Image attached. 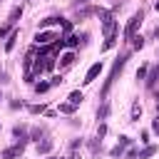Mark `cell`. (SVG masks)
Wrapping results in <instances>:
<instances>
[{"mask_svg": "<svg viewBox=\"0 0 159 159\" xmlns=\"http://www.w3.org/2000/svg\"><path fill=\"white\" fill-rule=\"evenodd\" d=\"M132 47H134V50H142V47H144V37H142V35H134V37H132Z\"/></svg>", "mask_w": 159, "mask_h": 159, "instance_id": "obj_19", "label": "cell"}, {"mask_svg": "<svg viewBox=\"0 0 159 159\" xmlns=\"http://www.w3.org/2000/svg\"><path fill=\"white\" fill-rule=\"evenodd\" d=\"M12 134L20 139V144H22V142H27V129H25V127H15V129H12Z\"/></svg>", "mask_w": 159, "mask_h": 159, "instance_id": "obj_15", "label": "cell"}, {"mask_svg": "<svg viewBox=\"0 0 159 159\" xmlns=\"http://www.w3.org/2000/svg\"><path fill=\"white\" fill-rule=\"evenodd\" d=\"M157 152H159V149H157L154 144H149V147H144V149L139 152V159H147V157H154Z\"/></svg>", "mask_w": 159, "mask_h": 159, "instance_id": "obj_13", "label": "cell"}, {"mask_svg": "<svg viewBox=\"0 0 159 159\" xmlns=\"http://www.w3.org/2000/svg\"><path fill=\"white\" fill-rule=\"evenodd\" d=\"M152 129H154V132H157V134H159V117H157V119H154V124H152Z\"/></svg>", "mask_w": 159, "mask_h": 159, "instance_id": "obj_31", "label": "cell"}, {"mask_svg": "<svg viewBox=\"0 0 159 159\" xmlns=\"http://www.w3.org/2000/svg\"><path fill=\"white\" fill-rule=\"evenodd\" d=\"M99 72H102V62H94V65L87 70V75H84V80H82V82H84V84H92V82L99 77Z\"/></svg>", "mask_w": 159, "mask_h": 159, "instance_id": "obj_5", "label": "cell"}, {"mask_svg": "<svg viewBox=\"0 0 159 159\" xmlns=\"http://www.w3.org/2000/svg\"><path fill=\"white\" fill-rule=\"evenodd\" d=\"M154 7H157V10H159V0H157V5H154Z\"/></svg>", "mask_w": 159, "mask_h": 159, "instance_id": "obj_33", "label": "cell"}, {"mask_svg": "<svg viewBox=\"0 0 159 159\" xmlns=\"http://www.w3.org/2000/svg\"><path fill=\"white\" fill-rule=\"evenodd\" d=\"M142 20H144V12H142V10L129 17V22H127V27H124V40H132V37H134V32H137V27L142 25Z\"/></svg>", "mask_w": 159, "mask_h": 159, "instance_id": "obj_3", "label": "cell"}, {"mask_svg": "<svg viewBox=\"0 0 159 159\" xmlns=\"http://www.w3.org/2000/svg\"><path fill=\"white\" fill-rule=\"evenodd\" d=\"M72 62H75V52H65L62 60H60V67H70Z\"/></svg>", "mask_w": 159, "mask_h": 159, "instance_id": "obj_14", "label": "cell"}, {"mask_svg": "<svg viewBox=\"0 0 159 159\" xmlns=\"http://www.w3.org/2000/svg\"><path fill=\"white\" fill-rule=\"evenodd\" d=\"M67 99H70V104H72V107H80V104H82V99H84V94H82L80 89H75V92H70V97H67Z\"/></svg>", "mask_w": 159, "mask_h": 159, "instance_id": "obj_8", "label": "cell"}, {"mask_svg": "<svg viewBox=\"0 0 159 159\" xmlns=\"http://www.w3.org/2000/svg\"><path fill=\"white\" fill-rule=\"evenodd\" d=\"M57 84H62V77H60V75H55V77L50 80V87H57Z\"/></svg>", "mask_w": 159, "mask_h": 159, "instance_id": "obj_27", "label": "cell"}, {"mask_svg": "<svg viewBox=\"0 0 159 159\" xmlns=\"http://www.w3.org/2000/svg\"><path fill=\"white\" fill-rule=\"evenodd\" d=\"M157 80H159V67H157V70H152V77L147 80V87H149V89H154V84H157Z\"/></svg>", "mask_w": 159, "mask_h": 159, "instance_id": "obj_17", "label": "cell"}, {"mask_svg": "<svg viewBox=\"0 0 159 159\" xmlns=\"http://www.w3.org/2000/svg\"><path fill=\"white\" fill-rule=\"evenodd\" d=\"M62 42H65V47H77L80 45V35H67V37H62Z\"/></svg>", "mask_w": 159, "mask_h": 159, "instance_id": "obj_11", "label": "cell"}, {"mask_svg": "<svg viewBox=\"0 0 159 159\" xmlns=\"http://www.w3.org/2000/svg\"><path fill=\"white\" fill-rule=\"evenodd\" d=\"M15 40H17V30H12V32H10V37L5 40V52H12V47H15Z\"/></svg>", "mask_w": 159, "mask_h": 159, "instance_id": "obj_10", "label": "cell"}, {"mask_svg": "<svg viewBox=\"0 0 159 159\" xmlns=\"http://www.w3.org/2000/svg\"><path fill=\"white\" fill-rule=\"evenodd\" d=\"M7 30H10V25H5V27H0V37H5V35H7Z\"/></svg>", "mask_w": 159, "mask_h": 159, "instance_id": "obj_30", "label": "cell"}, {"mask_svg": "<svg viewBox=\"0 0 159 159\" xmlns=\"http://www.w3.org/2000/svg\"><path fill=\"white\" fill-rule=\"evenodd\" d=\"M154 35H157V37H159V25H157V30H154Z\"/></svg>", "mask_w": 159, "mask_h": 159, "instance_id": "obj_32", "label": "cell"}, {"mask_svg": "<svg viewBox=\"0 0 159 159\" xmlns=\"http://www.w3.org/2000/svg\"><path fill=\"white\" fill-rule=\"evenodd\" d=\"M97 15L102 17V32H104V40L107 37H117V20L112 17V12H107V10H97Z\"/></svg>", "mask_w": 159, "mask_h": 159, "instance_id": "obj_2", "label": "cell"}, {"mask_svg": "<svg viewBox=\"0 0 159 159\" xmlns=\"http://www.w3.org/2000/svg\"><path fill=\"white\" fill-rule=\"evenodd\" d=\"M144 75H147V67H139V70H137V80H142Z\"/></svg>", "mask_w": 159, "mask_h": 159, "instance_id": "obj_28", "label": "cell"}, {"mask_svg": "<svg viewBox=\"0 0 159 159\" xmlns=\"http://www.w3.org/2000/svg\"><path fill=\"white\" fill-rule=\"evenodd\" d=\"M127 65V55H119L117 60H114V65H112V72H109V77H107V82H104V87H102V92H99V99H104L107 97V92H109V87H112V82L117 80V75L122 72V67Z\"/></svg>", "mask_w": 159, "mask_h": 159, "instance_id": "obj_1", "label": "cell"}, {"mask_svg": "<svg viewBox=\"0 0 159 159\" xmlns=\"http://www.w3.org/2000/svg\"><path fill=\"white\" fill-rule=\"evenodd\" d=\"M107 114H109V104H107V102H104V104H102V107H99V109H97V119H104V117H107Z\"/></svg>", "mask_w": 159, "mask_h": 159, "instance_id": "obj_21", "label": "cell"}, {"mask_svg": "<svg viewBox=\"0 0 159 159\" xmlns=\"http://www.w3.org/2000/svg\"><path fill=\"white\" fill-rule=\"evenodd\" d=\"M75 109H77V107H72L70 102H65V104H60V112H62V114H72Z\"/></svg>", "mask_w": 159, "mask_h": 159, "instance_id": "obj_23", "label": "cell"}, {"mask_svg": "<svg viewBox=\"0 0 159 159\" xmlns=\"http://www.w3.org/2000/svg\"><path fill=\"white\" fill-rule=\"evenodd\" d=\"M47 89H50V82H37V84H35V92H37V94H45Z\"/></svg>", "mask_w": 159, "mask_h": 159, "instance_id": "obj_20", "label": "cell"}, {"mask_svg": "<svg viewBox=\"0 0 159 159\" xmlns=\"http://www.w3.org/2000/svg\"><path fill=\"white\" fill-rule=\"evenodd\" d=\"M50 25H62V17H45V20H40V30H45Z\"/></svg>", "mask_w": 159, "mask_h": 159, "instance_id": "obj_9", "label": "cell"}, {"mask_svg": "<svg viewBox=\"0 0 159 159\" xmlns=\"http://www.w3.org/2000/svg\"><path fill=\"white\" fill-rule=\"evenodd\" d=\"M30 112H32V114H40V112H45V104H32Z\"/></svg>", "mask_w": 159, "mask_h": 159, "instance_id": "obj_26", "label": "cell"}, {"mask_svg": "<svg viewBox=\"0 0 159 159\" xmlns=\"http://www.w3.org/2000/svg\"><path fill=\"white\" fill-rule=\"evenodd\" d=\"M42 134H45V132H42V129H32V139H40V137H42Z\"/></svg>", "mask_w": 159, "mask_h": 159, "instance_id": "obj_29", "label": "cell"}, {"mask_svg": "<svg viewBox=\"0 0 159 159\" xmlns=\"http://www.w3.org/2000/svg\"><path fill=\"white\" fill-rule=\"evenodd\" d=\"M20 154H22V144L10 147V149H2V159H17Z\"/></svg>", "mask_w": 159, "mask_h": 159, "instance_id": "obj_7", "label": "cell"}, {"mask_svg": "<svg viewBox=\"0 0 159 159\" xmlns=\"http://www.w3.org/2000/svg\"><path fill=\"white\" fill-rule=\"evenodd\" d=\"M55 40H57V35H55V32H47V30H40V32L35 35V45H37V47L50 45V42H55Z\"/></svg>", "mask_w": 159, "mask_h": 159, "instance_id": "obj_4", "label": "cell"}, {"mask_svg": "<svg viewBox=\"0 0 159 159\" xmlns=\"http://www.w3.org/2000/svg\"><path fill=\"white\" fill-rule=\"evenodd\" d=\"M67 35H72V25L67 20H62V37H67Z\"/></svg>", "mask_w": 159, "mask_h": 159, "instance_id": "obj_24", "label": "cell"}, {"mask_svg": "<svg viewBox=\"0 0 159 159\" xmlns=\"http://www.w3.org/2000/svg\"><path fill=\"white\" fill-rule=\"evenodd\" d=\"M50 149H52V142H50V139H42V142L37 144V154H47Z\"/></svg>", "mask_w": 159, "mask_h": 159, "instance_id": "obj_16", "label": "cell"}, {"mask_svg": "<svg viewBox=\"0 0 159 159\" xmlns=\"http://www.w3.org/2000/svg\"><path fill=\"white\" fill-rule=\"evenodd\" d=\"M104 134H107V124H99V127H97V139L102 142V137H104Z\"/></svg>", "mask_w": 159, "mask_h": 159, "instance_id": "obj_25", "label": "cell"}, {"mask_svg": "<svg viewBox=\"0 0 159 159\" xmlns=\"http://www.w3.org/2000/svg\"><path fill=\"white\" fill-rule=\"evenodd\" d=\"M20 15H22V7H12V10H10V25H15Z\"/></svg>", "mask_w": 159, "mask_h": 159, "instance_id": "obj_18", "label": "cell"}, {"mask_svg": "<svg viewBox=\"0 0 159 159\" xmlns=\"http://www.w3.org/2000/svg\"><path fill=\"white\" fill-rule=\"evenodd\" d=\"M139 114H142V107H139V102H134V104H132V122H137Z\"/></svg>", "mask_w": 159, "mask_h": 159, "instance_id": "obj_22", "label": "cell"}, {"mask_svg": "<svg viewBox=\"0 0 159 159\" xmlns=\"http://www.w3.org/2000/svg\"><path fill=\"white\" fill-rule=\"evenodd\" d=\"M127 147H129V137H119V144H117V147H112V152H109V154H112V157H122Z\"/></svg>", "mask_w": 159, "mask_h": 159, "instance_id": "obj_6", "label": "cell"}, {"mask_svg": "<svg viewBox=\"0 0 159 159\" xmlns=\"http://www.w3.org/2000/svg\"><path fill=\"white\" fill-rule=\"evenodd\" d=\"M82 147V139H72L70 142V159H77V149Z\"/></svg>", "mask_w": 159, "mask_h": 159, "instance_id": "obj_12", "label": "cell"}]
</instances>
